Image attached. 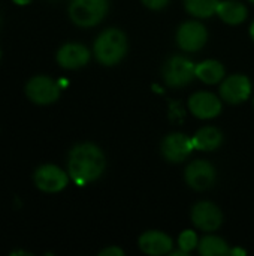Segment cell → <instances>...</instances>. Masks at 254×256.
I'll return each mask as SVG.
<instances>
[{"label": "cell", "mask_w": 254, "mask_h": 256, "mask_svg": "<svg viewBox=\"0 0 254 256\" xmlns=\"http://www.w3.org/2000/svg\"><path fill=\"white\" fill-rule=\"evenodd\" d=\"M105 166V154L96 144L82 142L75 146L69 153L67 172L78 186H85L97 180L103 174Z\"/></svg>", "instance_id": "1"}, {"label": "cell", "mask_w": 254, "mask_h": 256, "mask_svg": "<svg viewBox=\"0 0 254 256\" xmlns=\"http://www.w3.org/2000/svg\"><path fill=\"white\" fill-rule=\"evenodd\" d=\"M127 52V38L118 28H106L94 42V56L103 66H115Z\"/></svg>", "instance_id": "2"}, {"label": "cell", "mask_w": 254, "mask_h": 256, "mask_svg": "<svg viewBox=\"0 0 254 256\" xmlns=\"http://www.w3.org/2000/svg\"><path fill=\"white\" fill-rule=\"evenodd\" d=\"M108 6V0H70L69 16L79 27H93L105 18Z\"/></svg>", "instance_id": "3"}, {"label": "cell", "mask_w": 254, "mask_h": 256, "mask_svg": "<svg viewBox=\"0 0 254 256\" xmlns=\"http://www.w3.org/2000/svg\"><path fill=\"white\" fill-rule=\"evenodd\" d=\"M196 78V64L183 57L174 56L163 66V80L169 87H183Z\"/></svg>", "instance_id": "4"}, {"label": "cell", "mask_w": 254, "mask_h": 256, "mask_svg": "<svg viewBox=\"0 0 254 256\" xmlns=\"http://www.w3.org/2000/svg\"><path fill=\"white\" fill-rule=\"evenodd\" d=\"M60 84L52 78L39 75L31 78L25 86V93L28 99L37 105H48L58 99L60 96Z\"/></svg>", "instance_id": "5"}, {"label": "cell", "mask_w": 254, "mask_h": 256, "mask_svg": "<svg viewBox=\"0 0 254 256\" xmlns=\"http://www.w3.org/2000/svg\"><path fill=\"white\" fill-rule=\"evenodd\" d=\"M208 40V32L204 24L198 21H187L178 27L177 44L181 50L193 52L205 46Z\"/></svg>", "instance_id": "6"}, {"label": "cell", "mask_w": 254, "mask_h": 256, "mask_svg": "<svg viewBox=\"0 0 254 256\" xmlns=\"http://www.w3.org/2000/svg\"><path fill=\"white\" fill-rule=\"evenodd\" d=\"M69 183L67 174L55 165H42L34 172V184L46 194L63 190Z\"/></svg>", "instance_id": "7"}, {"label": "cell", "mask_w": 254, "mask_h": 256, "mask_svg": "<svg viewBox=\"0 0 254 256\" xmlns=\"http://www.w3.org/2000/svg\"><path fill=\"white\" fill-rule=\"evenodd\" d=\"M192 222L193 225L205 232L217 231L223 224V214L220 208L208 201L198 202L192 210Z\"/></svg>", "instance_id": "8"}, {"label": "cell", "mask_w": 254, "mask_h": 256, "mask_svg": "<svg viewBox=\"0 0 254 256\" xmlns=\"http://www.w3.org/2000/svg\"><path fill=\"white\" fill-rule=\"evenodd\" d=\"M193 148L195 147L192 138L180 132L169 134L168 136H165L162 142V154L168 162L172 164H180L186 160L193 152Z\"/></svg>", "instance_id": "9"}, {"label": "cell", "mask_w": 254, "mask_h": 256, "mask_svg": "<svg viewBox=\"0 0 254 256\" xmlns=\"http://www.w3.org/2000/svg\"><path fill=\"white\" fill-rule=\"evenodd\" d=\"M217 178V172L214 166L202 159L193 160L186 168V182L195 190H207L210 189Z\"/></svg>", "instance_id": "10"}, {"label": "cell", "mask_w": 254, "mask_h": 256, "mask_svg": "<svg viewBox=\"0 0 254 256\" xmlns=\"http://www.w3.org/2000/svg\"><path fill=\"white\" fill-rule=\"evenodd\" d=\"M189 108L198 118L208 120L214 118L222 112V100L210 92H198L190 96Z\"/></svg>", "instance_id": "11"}, {"label": "cell", "mask_w": 254, "mask_h": 256, "mask_svg": "<svg viewBox=\"0 0 254 256\" xmlns=\"http://www.w3.org/2000/svg\"><path fill=\"white\" fill-rule=\"evenodd\" d=\"M222 98L229 104H241L247 100L252 94V82L246 75H231L220 87Z\"/></svg>", "instance_id": "12"}, {"label": "cell", "mask_w": 254, "mask_h": 256, "mask_svg": "<svg viewBox=\"0 0 254 256\" xmlns=\"http://www.w3.org/2000/svg\"><path fill=\"white\" fill-rule=\"evenodd\" d=\"M90 51L82 44H66L57 51V63L64 69H78L88 63Z\"/></svg>", "instance_id": "13"}, {"label": "cell", "mask_w": 254, "mask_h": 256, "mask_svg": "<svg viewBox=\"0 0 254 256\" xmlns=\"http://www.w3.org/2000/svg\"><path fill=\"white\" fill-rule=\"evenodd\" d=\"M172 238L162 231H147L139 237V249L151 256H160L171 254Z\"/></svg>", "instance_id": "14"}, {"label": "cell", "mask_w": 254, "mask_h": 256, "mask_svg": "<svg viewBox=\"0 0 254 256\" xmlns=\"http://www.w3.org/2000/svg\"><path fill=\"white\" fill-rule=\"evenodd\" d=\"M192 142H193V147L196 150L213 152V150H217L222 146L223 134L217 128H214V126H205V128L199 129L193 135Z\"/></svg>", "instance_id": "15"}, {"label": "cell", "mask_w": 254, "mask_h": 256, "mask_svg": "<svg viewBox=\"0 0 254 256\" xmlns=\"http://www.w3.org/2000/svg\"><path fill=\"white\" fill-rule=\"evenodd\" d=\"M247 14H249L247 8L237 0H223L219 3V8H217V15L220 16V20L231 26L244 22L247 18Z\"/></svg>", "instance_id": "16"}, {"label": "cell", "mask_w": 254, "mask_h": 256, "mask_svg": "<svg viewBox=\"0 0 254 256\" xmlns=\"http://www.w3.org/2000/svg\"><path fill=\"white\" fill-rule=\"evenodd\" d=\"M225 76V66L217 60H205L196 64V78L205 84H217Z\"/></svg>", "instance_id": "17"}, {"label": "cell", "mask_w": 254, "mask_h": 256, "mask_svg": "<svg viewBox=\"0 0 254 256\" xmlns=\"http://www.w3.org/2000/svg\"><path fill=\"white\" fill-rule=\"evenodd\" d=\"M199 254L202 256H226L229 255L231 249L228 243L216 236H207L204 237L198 244Z\"/></svg>", "instance_id": "18"}, {"label": "cell", "mask_w": 254, "mask_h": 256, "mask_svg": "<svg viewBox=\"0 0 254 256\" xmlns=\"http://www.w3.org/2000/svg\"><path fill=\"white\" fill-rule=\"evenodd\" d=\"M220 0H184L187 12L198 18H211L217 14Z\"/></svg>", "instance_id": "19"}, {"label": "cell", "mask_w": 254, "mask_h": 256, "mask_svg": "<svg viewBox=\"0 0 254 256\" xmlns=\"http://www.w3.org/2000/svg\"><path fill=\"white\" fill-rule=\"evenodd\" d=\"M199 244L198 236L192 231V230H186L181 232V236L178 237V246L180 249H183L184 252L190 254L192 250H195Z\"/></svg>", "instance_id": "20"}, {"label": "cell", "mask_w": 254, "mask_h": 256, "mask_svg": "<svg viewBox=\"0 0 254 256\" xmlns=\"http://www.w3.org/2000/svg\"><path fill=\"white\" fill-rule=\"evenodd\" d=\"M147 8H150V9H154V10H159V9H163L168 3H169V0H141Z\"/></svg>", "instance_id": "21"}, {"label": "cell", "mask_w": 254, "mask_h": 256, "mask_svg": "<svg viewBox=\"0 0 254 256\" xmlns=\"http://www.w3.org/2000/svg\"><path fill=\"white\" fill-rule=\"evenodd\" d=\"M100 256H123L124 255V252L120 249V248H117V246H111V248H108V249H105V250H102Z\"/></svg>", "instance_id": "22"}, {"label": "cell", "mask_w": 254, "mask_h": 256, "mask_svg": "<svg viewBox=\"0 0 254 256\" xmlns=\"http://www.w3.org/2000/svg\"><path fill=\"white\" fill-rule=\"evenodd\" d=\"M229 255H246V250H243V249L237 248V249H232V250L229 252Z\"/></svg>", "instance_id": "23"}, {"label": "cell", "mask_w": 254, "mask_h": 256, "mask_svg": "<svg viewBox=\"0 0 254 256\" xmlns=\"http://www.w3.org/2000/svg\"><path fill=\"white\" fill-rule=\"evenodd\" d=\"M13 3H16V4H19V6H25V4H28L31 0H12Z\"/></svg>", "instance_id": "24"}, {"label": "cell", "mask_w": 254, "mask_h": 256, "mask_svg": "<svg viewBox=\"0 0 254 256\" xmlns=\"http://www.w3.org/2000/svg\"><path fill=\"white\" fill-rule=\"evenodd\" d=\"M250 36H252V39L254 40V21L252 22V26H250Z\"/></svg>", "instance_id": "25"}, {"label": "cell", "mask_w": 254, "mask_h": 256, "mask_svg": "<svg viewBox=\"0 0 254 256\" xmlns=\"http://www.w3.org/2000/svg\"><path fill=\"white\" fill-rule=\"evenodd\" d=\"M249 2H252V3H253V4H254V0H249Z\"/></svg>", "instance_id": "26"}, {"label": "cell", "mask_w": 254, "mask_h": 256, "mask_svg": "<svg viewBox=\"0 0 254 256\" xmlns=\"http://www.w3.org/2000/svg\"><path fill=\"white\" fill-rule=\"evenodd\" d=\"M0 57H1V52H0Z\"/></svg>", "instance_id": "27"}, {"label": "cell", "mask_w": 254, "mask_h": 256, "mask_svg": "<svg viewBox=\"0 0 254 256\" xmlns=\"http://www.w3.org/2000/svg\"><path fill=\"white\" fill-rule=\"evenodd\" d=\"M253 104H254V100H253Z\"/></svg>", "instance_id": "28"}]
</instances>
